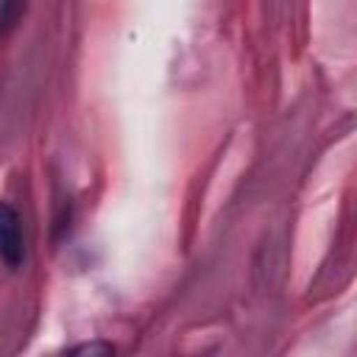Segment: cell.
I'll return each mask as SVG.
<instances>
[{"mask_svg": "<svg viewBox=\"0 0 357 357\" xmlns=\"http://www.w3.org/2000/svg\"><path fill=\"white\" fill-rule=\"evenodd\" d=\"M0 257L17 268L25 257V243H22V226H20V215L14 206L0 201Z\"/></svg>", "mask_w": 357, "mask_h": 357, "instance_id": "6da1fadb", "label": "cell"}]
</instances>
